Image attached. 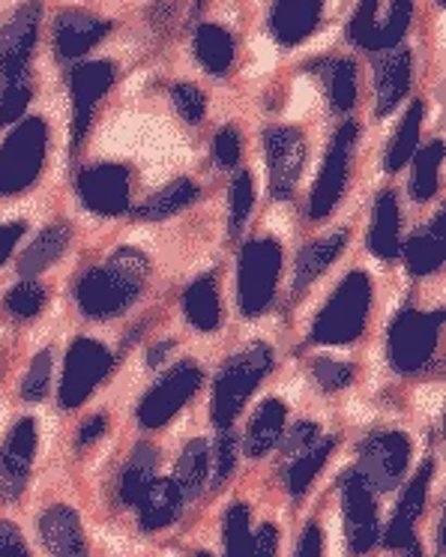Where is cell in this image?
<instances>
[{
    "instance_id": "obj_21",
    "label": "cell",
    "mask_w": 446,
    "mask_h": 557,
    "mask_svg": "<svg viewBox=\"0 0 446 557\" xmlns=\"http://www.w3.org/2000/svg\"><path fill=\"white\" fill-rule=\"evenodd\" d=\"M324 0H278L273 10V30L278 42H300L314 30Z\"/></svg>"
},
{
    "instance_id": "obj_49",
    "label": "cell",
    "mask_w": 446,
    "mask_h": 557,
    "mask_svg": "<svg viewBox=\"0 0 446 557\" xmlns=\"http://www.w3.org/2000/svg\"><path fill=\"white\" fill-rule=\"evenodd\" d=\"M0 557H30L22 533L10 521H0Z\"/></svg>"
},
{
    "instance_id": "obj_30",
    "label": "cell",
    "mask_w": 446,
    "mask_h": 557,
    "mask_svg": "<svg viewBox=\"0 0 446 557\" xmlns=\"http://www.w3.org/2000/svg\"><path fill=\"white\" fill-rule=\"evenodd\" d=\"M333 447H336V441L333 437H318L312 447L302 449L300 456H297V461H290V468L285 471V483H288V492L294 497H302L306 495V488H309V483H312L314 476L321 473V468H324V461L330 459V453H333Z\"/></svg>"
},
{
    "instance_id": "obj_48",
    "label": "cell",
    "mask_w": 446,
    "mask_h": 557,
    "mask_svg": "<svg viewBox=\"0 0 446 557\" xmlns=\"http://www.w3.org/2000/svg\"><path fill=\"white\" fill-rule=\"evenodd\" d=\"M321 437L318 432V423H309V420H302V423L290 425V435L285 437V453L288 456H300L302 449H309Z\"/></svg>"
},
{
    "instance_id": "obj_20",
    "label": "cell",
    "mask_w": 446,
    "mask_h": 557,
    "mask_svg": "<svg viewBox=\"0 0 446 557\" xmlns=\"http://www.w3.org/2000/svg\"><path fill=\"white\" fill-rule=\"evenodd\" d=\"M446 252V213L441 210L429 228H422L417 237H410L405 246V261L413 276H425L434 273L437 267L444 264Z\"/></svg>"
},
{
    "instance_id": "obj_31",
    "label": "cell",
    "mask_w": 446,
    "mask_h": 557,
    "mask_svg": "<svg viewBox=\"0 0 446 557\" xmlns=\"http://www.w3.org/2000/svg\"><path fill=\"white\" fill-rule=\"evenodd\" d=\"M198 198V189H195L193 181H174L169 183L162 193H157L153 198H147L145 205L135 210V216L147 219V222H157V219H169L174 213H181L183 207H189Z\"/></svg>"
},
{
    "instance_id": "obj_5",
    "label": "cell",
    "mask_w": 446,
    "mask_h": 557,
    "mask_svg": "<svg viewBox=\"0 0 446 557\" xmlns=\"http://www.w3.org/2000/svg\"><path fill=\"white\" fill-rule=\"evenodd\" d=\"M46 159V123L30 117L0 147V195H18L42 171Z\"/></svg>"
},
{
    "instance_id": "obj_27",
    "label": "cell",
    "mask_w": 446,
    "mask_h": 557,
    "mask_svg": "<svg viewBox=\"0 0 446 557\" xmlns=\"http://www.w3.org/2000/svg\"><path fill=\"white\" fill-rule=\"evenodd\" d=\"M183 309H186L189 324L201 330V333H213V330L219 327L222 306H219L216 282H213V276L195 278L193 285L186 288V294H183Z\"/></svg>"
},
{
    "instance_id": "obj_43",
    "label": "cell",
    "mask_w": 446,
    "mask_h": 557,
    "mask_svg": "<svg viewBox=\"0 0 446 557\" xmlns=\"http://www.w3.org/2000/svg\"><path fill=\"white\" fill-rule=\"evenodd\" d=\"M330 97L338 111H348L357 99V70L350 61H338L333 70V82H330Z\"/></svg>"
},
{
    "instance_id": "obj_37",
    "label": "cell",
    "mask_w": 446,
    "mask_h": 557,
    "mask_svg": "<svg viewBox=\"0 0 446 557\" xmlns=\"http://www.w3.org/2000/svg\"><path fill=\"white\" fill-rule=\"evenodd\" d=\"M27 102H30V78L27 73H15L7 78V87H3V97H0V121L13 123L25 114Z\"/></svg>"
},
{
    "instance_id": "obj_34",
    "label": "cell",
    "mask_w": 446,
    "mask_h": 557,
    "mask_svg": "<svg viewBox=\"0 0 446 557\" xmlns=\"http://www.w3.org/2000/svg\"><path fill=\"white\" fill-rule=\"evenodd\" d=\"M441 159H444V145L434 141L417 157V171H413V183L410 193L417 201H429L437 193V181H441Z\"/></svg>"
},
{
    "instance_id": "obj_32",
    "label": "cell",
    "mask_w": 446,
    "mask_h": 557,
    "mask_svg": "<svg viewBox=\"0 0 446 557\" xmlns=\"http://www.w3.org/2000/svg\"><path fill=\"white\" fill-rule=\"evenodd\" d=\"M207 473H210V447H207V441L186 444L181 461H177V476H174L183 497L198 495L205 488Z\"/></svg>"
},
{
    "instance_id": "obj_23",
    "label": "cell",
    "mask_w": 446,
    "mask_h": 557,
    "mask_svg": "<svg viewBox=\"0 0 446 557\" xmlns=\"http://www.w3.org/2000/svg\"><path fill=\"white\" fill-rule=\"evenodd\" d=\"M410 85V51L398 49L377 63V114H389Z\"/></svg>"
},
{
    "instance_id": "obj_33",
    "label": "cell",
    "mask_w": 446,
    "mask_h": 557,
    "mask_svg": "<svg viewBox=\"0 0 446 557\" xmlns=\"http://www.w3.org/2000/svg\"><path fill=\"white\" fill-rule=\"evenodd\" d=\"M198 58L210 73H225L234 61V42H231L228 30L216 25H205L198 30Z\"/></svg>"
},
{
    "instance_id": "obj_51",
    "label": "cell",
    "mask_w": 446,
    "mask_h": 557,
    "mask_svg": "<svg viewBox=\"0 0 446 557\" xmlns=\"http://www.w3.org/2000/svg\"><path fill=\"white\" fill-rule=\"evenodd\" d=\"M324 555V536H321V528L309 524L306 533H302L300 548H297V557H321Z\"/></svg>"
},
{
    "instance_id": "obj_17",
    "label": "cell",
    "mask_w": 446,
    "mask_h": 557,
    "mask_svg": "<svg viewBox=\"0 0 446 557\" xmlns=\"http://www.w3.org/2000/svg\"><path fill=\"white\" fill-rule=\"evenodd\" d=\"M114 82V70L111 63H85L78 66L73 75V106H75V121H73V145L82 141L87 123H90V114H94V106L99 99L106 97V90Z\"/></svg>"
},
{
    "instance_id": "obj_46",
    "label": "cell",
    "mask_w": 446,
    "mask_h": 557,
    "mask_svg": "<svg viewBox=\"0 0 446 557\" xmlns=\"http://www.w3.org/2000/svg\"><path fill=\"white\" fill-rule=\"evenodd\" d=\"M374 27H377V0H362L360 10H357V18L350 25V37L360 46H372Z\"/></svg>"
},
{
    "instance_id": "obj_29",
    "label": "cell",
    "mask_w": 446,
    "mask_h": 557,
    "mask_svg": "<svg viewBox=\"0 0 446 557\" xmlns=\"http://www.w3.org/2000/svg\"><path fill=\"white\" fill-rule=\"evenodd\" d=\"M157 449L150 447V444H138L135 453L126 461V468H123L121 476V500L123 504H138V497L145 495V488L153 483V476H157Z\"/></svg>"
},
{
    "instance_id": "obj_10",
    "label": "cell",
    "mask_w": 446,
    "mask_h": 557,
    "mask_svg": "<svg viewBox=\"0 0 446 557\" xmlns=\"http://www.w3.org/2000/svg\"><path fill=\"white\" fill-rule=\"evenodd\" d=\"M342 504L350 552L366 555L377 543V500L374 488L362 480L360 471H348L342 476Z\"/></svg>"
},
{
    "instance_id": "obj_12",
    "label": "cell",
    "mask_w": 446,
    "mask_h": 557,
    "mask_svg": "<svg viewBox=\"0 0 446 557\" xmlns=\"http://www.w3.org/2000/svg\"><path fill=\"white\" fill-rule=\"evenodd\" d=\"M267 169H270V193L276 198H290L306 165V141L297 129H270L264 135Z\"/></svg>"
},
{
    "instance_id": "obj_13",
    "label": "cell",
    "mask_w": 446,
    "mask_h": 557,
    "mask_svg": "<svg viewBox=\"0 0 446 557\" xmlns=\"http://www.w3.org/2000/svg\"><path fill=\"white\" fill-rule=\"evenodd\" d=\"M78 195L90 213L117 216L129 207V171L123 165H94L82 171Z\"/></svg>"
},
{
    "instance_id": "obj_56",
    "label": "cell",
    "mask_w": 446,
    "mask_h": 557,
    "mask_svg": "<svg viewBox=\"0 0 446 557\" xmlns=\"http://www.w3.org/2000/svg\"><path fill=\"white\" fill-rule=\"evenodd\" d=\"M195 557H213V555H207V552H198V555H195Z\"/></svg>"
},
{
    "instance_id": "obj_1",
    "label": "cell",
    "mask_w": 446,
    "mask_h": 557,
    "mask_svg": "<svg viewBox=\"0 0 446 557\" xmlns=\"http://www.w3.org/2000/svg\"><path fill=\"white\" fill-rule=\"evenodd\" d=\"M150 264L138 249H117L109 264L87 270L78 282V306L90 318H114L126 312L145 292Z\"/></svg>"
},
{
    "instance_id": "obj_36",
    "label": "cell",
    "mask_w": 446,
    "mask_h": 557,
    "mask_svg": "<svg viewBox=\"0 0 446 557\" xmlns=\"http://www.w3.org/2000/svg\"><path fill=\"white\" fill-rule=\"evenodd\" d=\"M252 528H249V507L234 504L225 516V552L228 557H249Z\"/></svg>"
},
{
    "instance_id": "obj_54",
    "label": "cell",
    "mask_w": 446,
    "mask_h": 557,
    "mask_svg": "<svg viewBox=\"0 0 446 557\" xmlns=\"http://www.w3.org/2000/svg\"><path fill=\"white\" fill-rule=\"evenodd\" d=\"M169 348H171V342H162V345H159V348H153V354H150V357H147V363H150V366H157L159 360H162V357H165V354H169Z\"/></svg>"
},
{
    "instance_id": "obj_47",
    "label": "cell",
    "mask_w": 446,
    "mask_h": 557,
    "mask_svg": "<svg viewBox=\"0 0 446 557\" xmlns=\"http://www.w3.org/2000/svg\"><path fill=\"white\" fill-rule=\"evenodd\" d=\"M213 157L222 169H234L240 162V135L234 126H225L216 135V145H213Z\"/></svg>"
},
{
    "instance_id": "obj_11",
    "label": "cell",
    "mask_w": 446,
    "mask_h": 557,
    "mask_svg": "<svg viewBox=\"0 0 446 557\" xmlns=\"http://www.w3.org/2000/svg\"><path fill=\"white\" fill-rule=\"evenodd\" d=\"M354 145H357V123H345V126L338 129L336 141L330 147V153H326L321 177L314 183L312 205H309V216L312 219H324L326 213L338 205V198L345 195Z\"/></svg>"
},
{
    "instance_id": "obj_3",
    "label": "cell",
    "mask_w": 446,
    "mask_h": 557,
    "mask_svg": "<svg viewBox=\"0 0 446 557\" xmlns=\"http://www.w3.org/2000/svg\"><path fill=\"white\" fill-rule=\"evenodd\" d=\"M369 309H372V282L366 273H350L330 297V304L321 309L312 327V339L318 345H348L360 339L369 321Z\"/></svg>"
},
{
    "instance_id": "obj_22",
    "label": "cell",
    "mask_w": 446,
    "mask_h": 557,
    "mask_svg": "<svg viewBox=\"0 0 446 557\" xmlns=\"http://www.w3.org/2000/svg\"><path fill=\"white\" fill-rule=\"evenodd\" d=\"M285 405L278 399H267L258 411H255L252 423H249V432H246V456L252 459H261L270 449L276 447L282 435H285Z\"/></svg>"
},
{
    "instance_id": "obj_4",
    "label": "cell",
    "mask_w": 446,
    "mask_h": 557,
    "mask_svg": "<svg viewBox=\"0 0 446 557\" xmlns=\"http://www.w3.org/2000/svg\"><path fill=\"white\" fill-rule=\"evenodd\" d=\"M278 276H282V246L270 237L243 246L237 261V304L243 315H261L276 297Z\"/></svg>"
},
{
    "instance_id": "obj_15",
    "label": "cell",
    "mask_w": 446,
    "mask_h": 557,
    "mask_svg": "<svg viewBox=\"0 0 446 557\" xmlns=\"http://www.w3.org/2000/svg\"><path fill=\"white\" fill-rule=\"evenodd\" d=\"M39 27V7L27 3L18 13L0 27V75H15L25 70L27 58L34 51Z\"/></svg>"
},
{
    "instance_id": "obj_6",
    "label": "cell",
    "mask_w": 446,
    "mask_h": 557,
    "mask_svg": "<svg viewBox=\"0 0 446 557\" xmlns=\"http://www.w3.org/2000/svg\"><path fill=\"white\" fill-rule=\"evenodd\" d=\"M441 324H444V312L408 309L396 318V324L389 330V363L396 366V372L413 375L432 360Z\"/></svg>"
},
{
    "instance_id": "obj_38",
    "label": "cell",
    "mask_w": 446,
    "mask_h": 557,
    "mask_svg": "<svg viewBox=\"0 0 446 557\" xmlns=\"http://www.w3.org/2000/svg\"><path fill=\"white\" fill-rule=\"evenodd\" d=\"M410 13H413V0H393V13L386 15L384 25H377L372 39V49H386L396 46L401 34L408 30Z\"/></svg>"
},
{
    "instance_id": "obj_2",
    "label": "cell",
    "mask_w": 446,
    "mask_h": 557,
    "mask_svg": "<svg viewBox=\"0 0 446 557\" xmlns=\"http://www.w3.org/2000/svg\"><path fill=\"white\" fill-rule=\"evenodd\" d=\"M273 369V348L264 342H252L243 351L231 357L225 369L219 372L216 387H213V423L216 429H231V423L237 420V413L243 411V405L249 401L258 384L264 381V375Z\"/></svg>"
},
{
    "instance_id": "obj_52",
    "label": "cell",
    "mask_w": 446,
    "mask_h": 557,
    "mask_svg": "<svg viewBox=\"0 0 446 557\" xmlns=\"http://www.w3.org/2000/svg\"><path fill=\"white\" fill-rule=\"evenodd\" d=\"M25 234V225L22 222H13V225H0V264L13 255L15 243L22 240Z\"/></svg>"
},
{
    "instance_id": "obj_7",
    "label": "cell",
    "mask_w": 446,
    "mask_h": 557,
    "mask_svg": "<svg viewBox=\"0 0 446 557\" xmlns=\"http://www.w3.org/2000/svg\"><path fill=\"white\" fill-rule=\"evenodd\" d=\"M111 372V354L106 345L94 339H78L66 354L61 377V405L63 408H78L82 401L102 384V377Z\"/></svg>"
},
{
    "instance_id": "obj_16",
    "label": "cell",
    "mask_w": 446,
    "mask_h": 557,
    "mask_svg": "<svg viewBox=\"0 0 446 557\" xmlns=\"http://www.w3.org/2000/svg\"><path fill=\"white\" fill-rule=\"evenodd\" d=\"M39 536H42V545L54 557L87 555V536L85 528H82V519H78L75 509L63 507V504L42 512V519H39Z\"/></svg>"
},
{
    "instance_id": "obj_45",
    "label": "cell",
    "mask_w": 446,
    "mask_h": 557,
    "mask_svg": "<svg viewBox=\"0 0 446 557\" xmlns=\"http://www.w3.org/2000/svg\"><path fill=\"white\" fill-rule=\"evenodd\" d=\"M174 106L181 111V117H186L189 123H198L205 117V109H207V99L201 90H195L189 85H181L174 87Z\"/></svg>"
},
{
    "instance_id": "obj_39",
    "label": "cell",
    "mask_w": 446,
    "mask_h": 557,
    "mask_svg": "<svg viewBox=\"0 0 446 557\" xmlns=\"http://www.w3.org/2000/svg\"><path fill=\"white\" fill-rule=\"evenodd\" d=\"M42 304H46V292L34 278H22L13 292L7 294V309L15 318H34L42 309Z\"/></svg>"
},
{
    "instance_id": "obj_14",
    "label": "cell",
    "mask_w": 446,
    "mask_h": 557,
    "mask_svg": "<svg viewBox=\"0 0 446 557\" xmlns=\"http://www.w3.org/2000/svg\"><path fill=\"white\" fill-rule=\"evenodd\" d=\"M37 456V423L34 420H18L0 449V497L15 500L22 495L30 476V465Z\"/></svg>"
},
{
    "instance_id": "obj_25",
    "label": "cell",
    "mask_w": 446,
    "mask_h": 557,
    "mask_svg": "<svg viewBox=\"0 0 446 557\" xmlns=\"http://www.w3.org/2000/svg\"><path fill=\"white\" fill-rule=\"evenodd\" d=\"M106 34H109L106 22H97L85 13H66L58 22V49L63 58H78L87 49H94Z\"/></svg>"
},
{
    "instance_id": "obj_9",
    "label": "cell",
    "mask_w": 446,
    "mask_h": 557,
    "mask_svg": "<svg viewBox=\"0 0 446 557\" xmlns=\"http://www.w3.org/2000/svg\"><path fill=\"white\" fill-rule=\"evenodd\" d=\"M198 387H201V369L195 363H177L145 396L141 408H138V423L145 425V429L165 425L189 401V396Z\"/></svg>"
},
{
    "instance_id": "obj_42",
    "label": "cell",
    "mask_w": 446,
    "mask_h": 557,
    "mask_svg": "<svg viewBox=\"0 0 446 557\" xmlns=\"http://www.w3.org/2000/svg\"><path fill=\"white\" fill-rule=\"evenodd\" d=\"M51 366H54V357H51V348L49 351H39L34 357V363L27 369L25 375V384H22V396L25 401H39L46 396V389H49V381H51Z\"/></svg>"
},
{
    "instance_id": "obj_35",
    "label": "cell",
    "mask_w": 446,
    "mask_h": 557,
    "mask_svg": "<svg viewBox=\"0 0 446 557\" xmlns=\"http://www.w3.org/2000/svg\"><path fill=\"white\" fill-rule=\"evenodd\" d=\"M420 123H422V102H413V109L408 111V117L405 123L398 126L396 135V145L389 150V157H386L384 169L386 171H401L413 157V150H417V141H420Z\"/></svg>"
},
{
    "instance_id": "obj_28",
    "label": "cell",
    "mask_w": 446,
    "mask_h": 557,
    "mask_svg": "<svg viewBox=\"0 0 446 557\" xmlns=\"http://www.w3.org/2000/svg\"><path fill=\"white\" fill-rule=\"evenodd\" d=\"M66 243H70V228L66 225H49L37 240L27 246L25 258L18 261V273L25 278H34L37 273H42L46 267H51L61 258Z\"/></svg>"
},
{
    "instance_id": "obj_44",
    "label": "cell",
    "mask_w": 446,
    "mask_h": 557,
    "mask_svg": "<svg viewBox=\"0 0 446 557\" xmlns=\"http://www.w3.org/2000/svg\"><path fill=\"white\" fill-rule=\"evenodd\" d=\"M314 381L321 384L324 389H342L348 387L350 381H354V366L350 363H338V360H314L312 366Z\"/></svg>"
},
{
    "instance_id": "obj_8",
    "label": "cell",
    "mask_w": 446,
    "mask_h": 557,
    "mask_svg": "<svg viewBox=\"0 0 446 557\" xmlns=\"http://www.w3.org/2000/svg\"><path fill=\"white\" fill-rule=\"evenodd\" d=\"M410 461V441L401 432H381L369 437L360 449L362 480L372 485L374 492H393L398 480L405 476Z\"/></svg>"
},
{
    "instance_id": "obj_40",
    "label": "cell",
    "mask_w": 446,
    "mask_h": 557,
    "mask_svg": "<svg viewBox=\"0 0 446 557\" xmlns=\"http://www.w3.org/2000/svg\"><path fill=\"white\" fill-rule=\"evenodd\" d=\"M255 205V186L249 174H240L234 186H231V234L237 237L246 225V219L252 213Z\"/></svg>"
},
{
    "instance_id": "obj_26",
    "label": "cell",
    "mask_w": 446,
    "mask_h": 557,
    "mask_svg": "<svg viewBox=\"0 0 446 557\" xmlns=\"http://www.w3.org/2000/svg\"><path fill=\"white\" fill-rule=\"evenodd\" d=\"M345 243H348V231L345 228L336 231V234H330L324 240L309 243L300 252V258H297V282H294V288H297V292H306L314 278L321 276L326 267L336 261L338 252L345 249Z\"/></svg>"
},
{
    "instance_id": "obj_55",
    "label": "cell",
    "mask_w": 446,
    "mask_h": 557,
    "mask_svg": "<svg viewBox=\"0 0 446 557\" xmlns=\"http://www.w3.org/2000/svg\"><path fill=\"white\" fill-rule=\"evenodd\" d=\"M401 548H405V557H422V548L420 543H417V536H410L408 543L401 545Z\"/></svg>"
},
{
    "instance_id": "obj_41",
    "label": "cell",
    "mask_w": 446,
    "mask_h": 557,
    "mask_svg": "<svg viewBox=\"0 0 446 557\" xmlns=\"http://www.w3.org/2000/svg\"><path fill=\"white\" fill-rule=\"evenodd\" d=\"M234 465H237V441L231 435L228 429H222V435L216 437V444H213V480L210 485L213 488H222V485L228 483L231 471H234Z\"/></svg>"
},
{
    "instance_id": "obj_50",
    "label": "cell",
    "mask_w": 446,
    "mask_h": 557,
    "mask_svg": "<svg viewBox=\"0 0 446 557\" xmlns=\"http://www.w3.org/2000/svg\"><path fill=\"white\" fill-rule=\"evenodd\" d=\"M278 552V531L273 524H261L258 533H252L249 557H276Z\"/></svg>"
},
{
    "instance_id": "obj_53",
    "label": "cell",
    "mask_w": 446,
    "mask_h": 557,
    "mask_svg": "<svg viewBox=\"0 0 446 557\" xmlns=\"http://www.w3.org/2000/svg\"><path fill=\"white\" fill-rule=\"evenodd\" d=\"M102 432H106V417H94V420H87V423L82 425V432H78V447L94 444Z\"/></svg>"
},
{
    "instance_id": "obj_18",
    "label": "cell",
    "mask_w": 446,
    "mask_h": 557,
    "mask_svg": "<svg viewBox=\"0 0 446 557\" xmlns=\"http://www.w3.org/2000/svg\"><path fill=\"white\" fill-rule=\"evenodd\" d=\"M432 471L434 465L432 461H425L420 471H417V476L410 480L408 488H405V495H401V500H398L396 507V516H393L389 528H386V545H389V548H401V545L413 536V524H417V519L422 516V507H425Z\"/></svg>"
},
{
    "instance_id": "obj_24",
    "label": "cell",
    "mask_w": 446,
    "mask_h": 557,
    "mask_svg": "<svg viewBox=\"0 0 446 557\" xmlns=\"http://www.w3.org/2000/svg\"><path fill=\"white\" fill-rule=\"evenodd\" d=\"M398 231H401V219H398V201L393 193H381L374 201V219L372 234H369V246L377 258L393 261L398 255Z\"/></svg>"
},
{
    "instance_id": "obj_19",
    "label": "cell",
    "mask_w": 446,
    "mask_h": 557,
    "mask_svg": "<svg viewBox=\"0 0 446 557\" xmlns=\"http://www.w3.org/2000/svg\"><path fill=\"white\" fill-rule=\"evenodd\" d=\"M135 507L141 512V528L145 531H162L181 516L183 492L169 476H153V483L147 485L145 495L138 497Z\"/></svg>"
}]
</instances>
